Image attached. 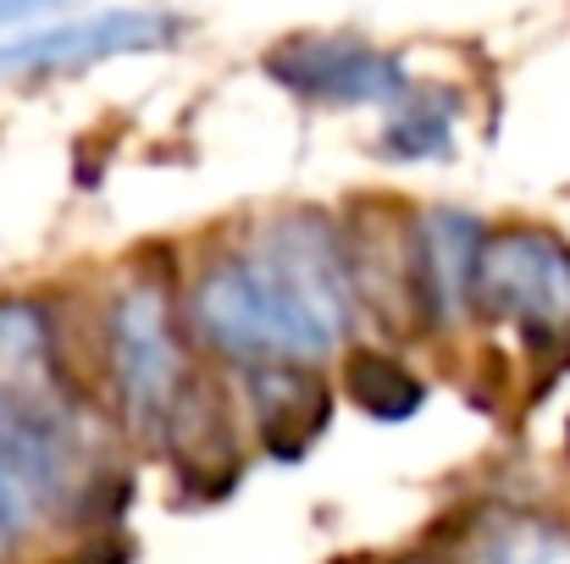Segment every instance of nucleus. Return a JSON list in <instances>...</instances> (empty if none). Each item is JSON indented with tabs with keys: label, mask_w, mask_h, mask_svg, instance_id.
Listing matches in <instances>:
<instances>
[{
	"label": "nucleus",
	"mask_w": 570,
	"mask_h": 564,
	"mask_svg": "<svg viewBox=\"0 0 570 564\" xmlns=\"http://www.w3.org/2000/svg\"><path fill=\"white\" fill-rule=\"evenodd\" d=\"M255 288L277 327L283 360L327 355L355 327V255L316 216H283L249 255Z\"/></svg>",
	"instance_id": "nucleus-1"
},
{
	"label": "nucleus",
	"mask_w": 570,
	"mask_h": 564,
	"mask_svg": "<svg viewBox=\"0 0 570 564\" xmlns=\"http://www.w3.org/2000/svg\"><path fill=\"white\" fill-rule=\"evenodd\" d=\"M476 310L510 321L532 349L570 355V244L543 227H504L482 249Z\"/></svg>",
	"instance_id": "nucleus-2"
},
{
	"label": "nucleus",
	"mask_w": 570,
	"mask_h": 564,
	"mask_svg": "<svg viewBox=\"0 0 570 564\" xmlns=\"http://www.w3.org/2000/svg\"><path fill=\"white\" fill-rule=\"evenodd\" d=\"M111 376L122 415L139 437L161 443L178 398L189 393V355L161 288H128L111 310Z\"/></svg>",
	"instance_id": "nucleus-3"
},
{
	"label": "nucleus",
	"mask_w": 570,
	"mask_h": 564,
	"mask_svg": "<svg viewBox=\"0 0 570 564\" xmlns=\"http://www.w3.org/2000/svg\"><path fill=\"white\" fill-rule=\"evenodd\" d=\"M184 33V17L173 11H145V6H122V11H100V17H78L61 28H39V33H17L0 39V78H56V72H83L95 61H117V56H139V50H167Z\"/></svg>",
	"instance_id": "nucleus-4"
},
{
	"label": "nucleus",
	"mask_w": 570,
	"mask_h": 564,
	"mask_svg": "<svg viewBox=\"0 0 570 564\" xmlns=\"http://www.w3.org/2000/svg\"><path fill=\"white\" fill-rule=\"evenodd\" d=\"M266 78L299 100H327V106H387L410 95V78L387 50L344 33L283 39L266 56Z\"/></svg>",
	"instance_id": "nucleus-5"
},
{
	"label": "nucleus",
	"mask_w": 570,
	"mask_h": 564,
	"mask_svg": "<svg viewBox=\"0 0 570 564\" xmlns=\"http://www.w3.org/2000/svg\"><path fill=\"white\" fill-rule=\"evenodd\" d=\"M194 333L233 366H266V360H283V344H277V327L266 316V299L255 288V271L249 260H216L199 283H194L189 299Z\"/></svg>",
	"instance_id": "nucleus-6"
},
{
	"label": "nucleus",
	"mask_w": 570,
	"mask_h": 564,
	"mask_svg": "<svg viewBox=\"0 0 570 564\" xmlns=\"http://www.w3.org/2000/svg\"><path fill=\"white\" fill-rule=\"evenodd\" d=\"M482 249L488 232L465 210H426L415 221V277H421V310L432 321H460L476 305Z\"/></svg>",
	"instance_id": "nucleus-7"
},
{
	"label": "nucleus",
	"mask_w": 570,
	"mask_h": 564,
	"mask_svg": "<svg viewBox=\"0 0 570 564\" xmlns=\"http://www.w3.org/2000/svg\"><path fill=\"white\" fill-rule=\"evenodd\" d=\"M249 398H255V420H261L266 448L283 454V459H299L327 432V415H333L327 382L311 372L305 360L249 366Z\"/></svg>",
	"instance_id": "nucleus-8"
},
{
	"label": "nucleus",
	"mask_w": 570,
	"mask_h": 564,
	"mask_svg": "<svg viewBox=\"0 0 570 564\" xmlns=\"http://www.w3.org/2000/svg\"><path fill=\"white\" fill-rule=\"evenodd\" d=\"M161 443H178L184 454V471L194 482H210V487H227L238 476V448H233V426H227V409H222V393L205 387L199 376L189 382V393L178 398L173 420H167V437Z\"/></svg>",
	"instance_id": "nucleus-9"
},
{
	"label": "nucleus",
	"mask_w": 570,
	"mask_h": 564,
	"mask_svg": "<svg viewBox=\"0 0 570 564\" xmlns=\"http://www.w3.org/2000/svg\"><path fill=\"white\" fill-rule=\"evenodd\" d=\"M56 387V333L50 316L28 299L0 305V398Z\"/></svg>",
	"instance_id": "nucleus-10"
},
{
	"label": "nucleus",
	"mask_w": 570,
	"mask_h": 564,
	"mask_svg": "<svg viewBox=\"0 0 570 564\" xmlns=\"http://www.w3.org/2000/svg\"><path fill=\"white\" fill-rule=\"evenodd\" d=\"M465 564H570V526L527 509H499L465 543Z\"/></svg>",
	"instance_id": "nucleus-11"
},
{
	"label": "nucleus",
	"mask_w": 570,
	"mask_h": 564,
	"mask_svg": "<svg viewBox=\"0 0 570 564\" xmlns=\"http://www.w3.org/2000/svg\"><path fill=\"white\" fill-rule=\"evenodd\" d=\"M344 387H350V398L366 409V415H377V420H410L421 404H426V382L410 372V366H399L393 355H350V366H344Z\"/></svg>",
	"instance_id": "nucleus-12"
},
{
	"label": "nucleus",
	"mask_w": 570,
	"mask_h": 564,
	"mask_svg": "<svg viewBox=\"0 0 570 564\" xmlns=\"http://www.w3.org/2000/svg\"><path fill=\"white\" fill-rule=\"evenodd\" d=\"M454 145V111L443 95H404V117L387 122L382 133V150L393 161H432V156H449Z\"/></svg>",
	"instance_id": "nucleus-13"
},
{
	"label": "nucleus",
	"mask_w": 570,
	"mask_h": 564,
	"mask_svg": "<svg viewBox=\"0 0 570 564\" xmlns=\"http://www.w3.org/2000/svg\"><path fill=\"white\" fill-rule=\"evenodd\" d=\"M50 6H61V0H0V28L28 22V17H39V11H50Z\"/></svg>",
	"instance_id": "nucleus-14"
},
{
	"label": "nucleus",
	"mask_w": 570,
	"mask_h": 564,
	"mask_svg": "<svg viewBox=\"0 0 570 564\" xmlns=\"http://www.w3.org/2000/svg\"><path fill=\"white\" fill-rule=\"evenodd\" d=\"M67 564H128V548H122V543H95V548L72 554Z\"/></svg>",
	"instance_id": "nucleus-15"
},
{
	"label": "nucleus",
	"mask_w": 570,
	"mask_h": 564,
	"mask_svg": "<svg viewBox=\"0 0 570 564\" xmlns=\"http://www.w3.org/2000/svg\"><path fill=\"white\" fill-rule=\"evenodd\" d=\"M344 564H361V560H344Z\"/></svg>",
	"instance_id": "nucleus-16"
},
{
	"label": "nucleus",
	"mask_w": 570,
	"mask_h": 564,
	"mask_svg": "<svg viewBox=\"0 0 570 564\" xmlns=\"http://www.w3.org/2000/svg\"><path fill=\"white\" fill-rule=\"evenodd\" d=\"M566 443H570V432H566Z\"/></svg>",
	"instance_id": "nucleus-17"
}]
</instances>
